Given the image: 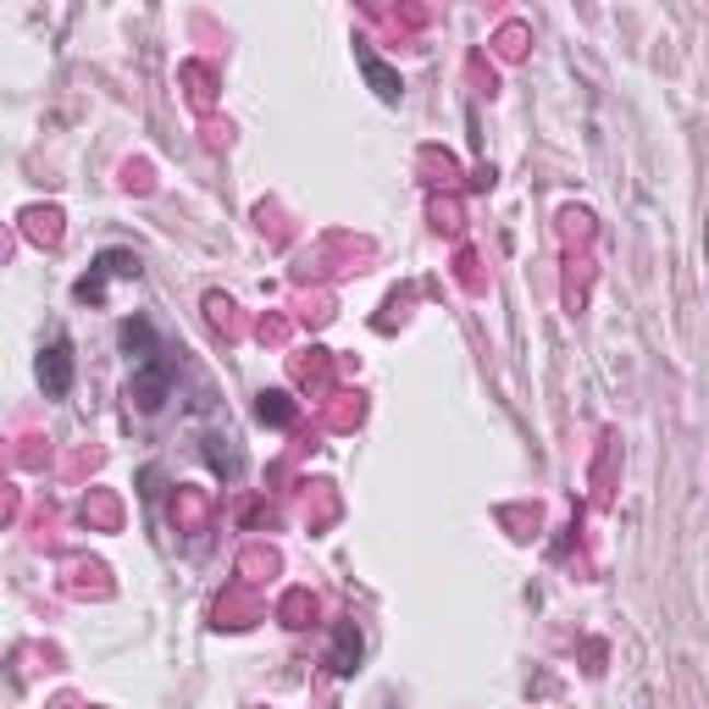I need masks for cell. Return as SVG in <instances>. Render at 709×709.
Wrapping results in <instances>:
<instances>
[{
	"mask_svg": "<svg viewBox=\"0 0 709 709\" xmlns=\"http://www.w3.org/2000/svg\"><path fill=\"white\" fill-rule=\"evenodd\" d=\"M354 665H361V632H354V620H344V627L333 632V671L354 676Z\"/></svg>",
	"mask_w": 709,
	"mask_h": 709,
	"instance_id": "obj_5",
	"label": "cell"
},
{
	"mask_svg": "<svg viewBox=\"0 0 709 709\" xmlns=\"http://www.w3.org/2000/svg\"><path fill=\"white\" fill-rule=\"evenodd\" d=\"M123 349H128L133 367H150V361H161V354H172V349L155 338V327H150L144 316H128V322H123Z\"/></svg>",
	"mask_w": 709,
	"mask_h": 709,
	"instance_id": "obj_3",
	"label": "cell"
},
{
	"mask_svg": "<svg viewBox=\"0 0 709 709\" xmlns=\"http://www.w3.org/2000/svg\"><path fill=\"white\" fill-rule=\"evenodd\" d=\"M106 278H139V255H133V249H106V255L95 260V272H89L72 294H78V300H106Z\"/></svg>",
	"mask_w": 709,
	"mask_h": 709,
	"instance_id": "obj_1",
	"label": "cell"
},
{
	"mask_svg": "<svg viewBox=\"0 0 709 709\" xmlns=\"http://www.w3.org/2000/svg\"><path fill=\"white\" fill-rule=\"evenodd\" d=\"M255 416H260L266 427H289V421H294V399H289L283 388H266V394L255 399Z\"/></svg>",
	"mask_w": 709,
	"mask_h": 709,
	"instance_id": "obj_6",
	"label": "cell"
},
{
	"mask_svg": "<svg viewBox=\"0 0 709 709\" xmlns=\"http://www.w3.org/2000/svg\"><path fill=\"white\" fill-rule=\"evenodd\" d=\"M704 260H709V228H704Z\"/></svg>",
	"mask_w": 709,
	"mask_h": 709,
	"instance_id": "obj_7",
	"label": "cell"
},
{
	"mask_svg": "<svg viewBox=\"0 0 709 709\" xmlns=\"http://www.w3.org/2000/svg\"><path fill=\"white\" fill-rule=\"evenodd\" d=\"M354 61H361L367 83L377 89V101H388V106H394V101H399V89H405V83H399V72H394V67H383L372 50H354Z\"/></svg>",
	"mask_w": 709,
	"mask_h": 709,
	"instance_id": "obj_4",
	"label": "cell"
},
{
	"mask_svg": "<svg viewBox=\"0 0 709 709\" xmlns=\"http://www.w3.org/2000/svg\"><path fill=\"white\" fill-rule=\"evenodd\" d=\"M39 383H45L50 399H67V394H72V338H67V333H56L50 349L39 354Z\"/></svg>",
	"mask_w": 709,
	"mask_h": 709,
	"instance_id": "obj_2",
	"label": "cell"
}]
</instances>
